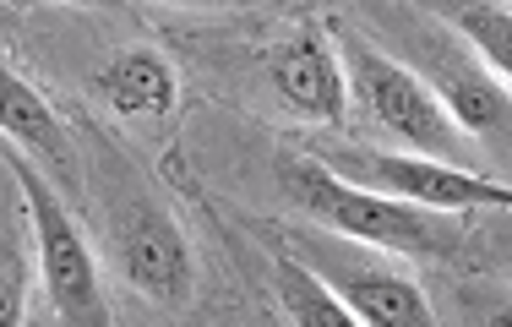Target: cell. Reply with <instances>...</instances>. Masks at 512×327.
<instances>
[{
  "label": "cell",
  "instance_id": "obj_1",
  "mask_svg": "<svg viewBox=\"0 0 512 327\" xmlns=\"http://www.w3.org/2000/svg\"><path fill=\"white\" fill-rule=\"evenodd\" d=\"M284 186L306 218L338 229V235H355L365 246L414 251V257H420V251H453V229H447L442 218H431V208L387 197V191H371V186H360V180H344L338 169L300 159V164L284 169Z\"/></svg>",
  "mask_w": 512,
  "mask_h": 327
},
{
  "label": "cell",
  "instance_id": "obj_14",
  "mask_svg": "<svg viewBox=\"0 0 512 327\" xmlns=\"http://www.w3.org/2000/svg\"><path fill=\"white\" fill-rule=\"evenodd\" d=\"M169 6H251V0H169Z\"/></svg>",
  "mask_w": 512,
  "mask_h": 327
},
{
  "label": "cell",
  "instance_id": "obj_9",
  "mask_svg": "<svg viewBox=\"0 0 512 327\" xmlns=\"http://www.w3.org/2000/svg\"><path fill=\"white\" fill-rule=\"evenodd\" d=\"M104 99L115 115H169L180 99V82H175V66H169L158 50H126L104 66L99 77Z\"/></svg>",
  "mask_w": 512,
  "mask_h": 327
},
{
  "label": "cell",
  "instance_id": "obj_4",
  "mask_svg": "<svg viewBox=\"0 0 512 327\" xmlns=\"http://www.w3.org/2000/svg\"><path fill=\"white\" fill-rule=\"evenodd\" d=\"M333 169L344 180L420 202L431 213H485V208L507 213L512 208V186L480 175L474 164H447V159H425V153H344V159H333Z\"/></svg>",
  "mask_w": 512,
  "mask_h": 327
},
{
  "label": "cell",
  "instance_id": "obj_3",
  "mask_svg": "<svg viewBox=\"0 0 512 327\" xmlns=\"http://www.w3.org/2000/svg\"><path fill=\"white\" fill-rule=\"evenodd\" d=\"M349 66H355V93L371 126H382L387 137H398L409 153H425V159H447V164L469 159V142H463L453 109L409 66L365 50V44H349Z\"/></svg>",
  "mask_w": 512,
  "mask_h": 327
},
{
  "label": "cell",
  "instance_id": "obj_12",
  "mask_svg": "<svg viewBox=\"0 0 512 327\" xmlns=\"http://www.w3.org/2000/svg\"><path fill=\"white\" fill-rule=\"evenodd\" d=\"M278 300H284V311L300 327H360L349 300L322 273L300 268V262H278Z\"/></svg>",
  "mask_w": 512,
  "mask_h": 327
},
{
  "label": "cell",
  "instance_id": "obj_10",
  "mask_svg": "<svg viewBox=\"0 0 512 327\" xmlns=\"http://www.w3.org/2000/svg\"><path fill=\"white\" fill-rule=\"evenodd\" d=\"M442 104L453 109V120L469 137H485V142H512V99L496 82H485L480 71H463L453 66L442 77Z\"/></svg>",
  "mask_w": 512,
  "mask_h": 327
},
{
  "label": "cell",
  "instance_id": "obj_7",
  "mask_svg": "<svg viewBox=\"0 0 512 327\" xmlns=\"http://www.w3.org/2000/svg\"><path fill=\"white\" fill-rule=\"evenodd\" d=\"M327 284L349 300V311L365 327H436L425 289L393 268H344V262H333Z\"/></svg>",
  "mask_w": 512,
  "mask_h": 327
},
{
  "label": "cell",
  "instance_id": "obj_16",
  "mask_svg": "<svg viewBox=\"0 0 512 327\" xmlns=\"http://www.w3.org/2000/svg\"><path fill=\"white\" fill-rule=\"evenodd\" d=\"M491 322H496V327H512V306H507V311H496Z\"/></svg>",
  "mask_w": 512,
  "mask_h": 327
},
{
  "label": "cell",
  "instance_id": "obj_13",
  "mask_svg": "<svg viewBox=\"0 0 512 327\" xmlns=\"http://www.w3.org/2000/svg\"><path fill=\"white\" fill-rule=\"evenodd\" d=\"M453 17L469 33L474 50L485 55V66L512 88V11L496 6V0H463V6H453Z\"/></svg>",
  "mask_w": 512,
  "mask_h": 327
},
{
  "label": "cell",
  "instance_id": "obj_5",
  "mask_svg": "<svg viewBox=\"0 0 512 327\" xmlns=\"http://www.w3.org/2000/svg\"><path fill=\"white\" fill-rule=\"evenodd\" d=\"M115 251L120 268H126L131 289L153 300L164 311L191 306V289H197V262H191V246L180 235V224L153 202H131L115 224Z\"/></svg>",
  "mask_w": 512,
  "mask_h": 327
},
{
  "label": "cell",
  "instance_id": "obj_6",
  "mask_svg": "<svg viewBox=\"0 0 512 327\" xmlns=\"http://www.w3.org/2000/svg\"><path fill=\"white\" fill-rule=\"evenodd\" d=\"M273 88L278 99L295 109L300 120H316V126H344L349 115V82H344V66H338V50L316 22L295 33L284 50L273 55Z\"/></svg>",
  "mask_w": 512,
  "mask_h": 327
},
{
  "label": "cell",
  "instance_id": "obj_11",
  "mask_svg": "<svg viewBox=\"0 0 512 327\" xmlns=\"http://www.w3.org/2000/svg\"><path fill=\"white\" fill-rule=\"evenodd\" d=\"M11 180V175H6ZM33 213H28V197L22 186L11 180L6 191V213H0V311L11 322H22V300H28V273H33Z\"/></svg>",
  "mask_w": 512,
  "mask_h": 327
},
{
  "label": "cell",
  "instance_id": "obj_15",
  "mask_svg": "<svg viewBox=\"0 0 512 327\" xmlns=\"http://www.w3.org/2000/svg\"><path fill=\"white\" fill-rule=\"evenodd\" d=\"M60 6H120V0H60Z\"/></svg>",
  "mask_w": 512,
  "mask_h": 327
},
{
  "label": "cell",
  "instance_id": "obj_8",
  "mask_svg": "<svg viewBox=\"0 0 512 327\" xmlns=\"http://www.w3.org/2000/svg\"><path fill=\"white\" fill-rule=\"evenodd\" d=\"M0 126H6V142L28 148V159L71 169V142H66L60 115L50 109V99H44L39 88H28L11 66H0Z\"/></svg>",
  "mask_w": 512,
  "mask_h": 327
},
{
  "label": "cell",
  "instance_id": "obj_2",
  "mask_svg": "<svg viewBox=\"0 0 512 327\" xmlns=\"http://www.w3.org/2000/svg\"><path fill=\"white\" fill-rule=\"evenodd\" d=\"M0 164H6V175L17 180L22 197H28L33 235H39V268H44V289H50L55 322L104 327L109 322V300H104V284H99V262H93L88 235L77 229L71 208L60 202V191L39 175V164H33L17 142L0 148Z\"/></svg>",
  "mask_w": 512,
  "mask_h": 327
}]
</instances>
